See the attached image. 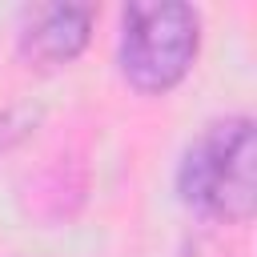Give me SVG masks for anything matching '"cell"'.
<instances>
[{
    "mask_svg": "<svg viewBox=\"0 0 257 257\" xmlns=\"http://www.w3.org/2000/svg\"><path fill=\"white\" fill-rule=\"evenodd\" d=\"M201 16L181 0H141L124 8L120 72L141 92H169L193 68Z\"/></svg>",
    "mask_w": 257,
    "mask_h": 257,
    "instance_id": "obj_2",
    "label": "cell"
},
{
    "mask_svg": "<svg viewBox=\"0 0 257 257\" xmlns=\"http://www.w3.org/2000/svg\"><path fill=\"white\" fill-rule=\"evenodd\" d=\"M92 28V8L88 4H44L32 8L24 32H20V52L44 68L68 64L84 44Z\"/></svg>",
    "mask_w": 257,
    "mask_h": 257,
    "instance_id": "obj_3",
    "label": "cell"
},
{
    "mask_svg": "<svg viewBox=\"0 0 257 257\" xmlns=\"http://www.w3.org/2000/svg\"><path fill=\"white\" fill-rule=\"evenodd\" d=\"M181 201L213 221L245 225L257 209V137L249 116L209 124L177 173Z\"/></svg>",
    "mask_w": 257,
    "mask_h": 257,
    "instance_id": "obj_1",
    "label": "cell"
}]
</instances>
